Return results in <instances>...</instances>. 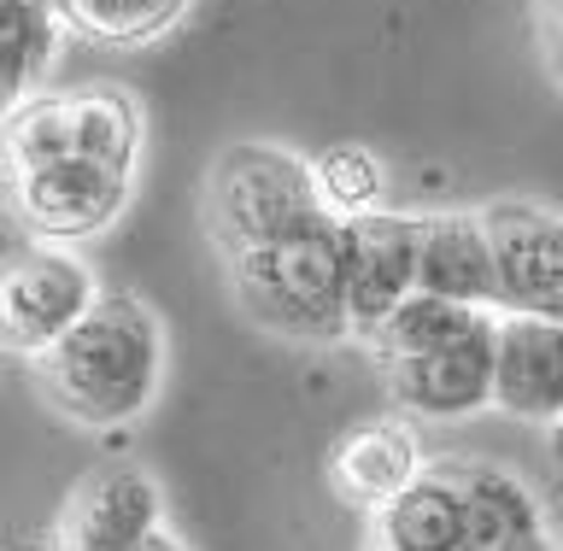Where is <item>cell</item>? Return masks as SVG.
<instances>
[{"instance_id":"1","label":"cell","mask_w":563,"mask_h":551,"mask_svg":"<svg viewBox=\"0 0 563 551\" xmlns=\"http://www.w3.org/2000/svg\"><path fill=\"white\" fill-rule=\"evenodd\" d=\"M165 323L141 294L106 288L82 329H70L59 346L35 364L47 411H59L77 429H130L153 411L165 387Z\"/></svg>"},{"instance_id":"2","label":"cell","mask_w":563,"mask_h":551,"mask_svg":"<svg viewBox=\"0 0 563 551\" xmlns=\"http://www.w3.org/2000/svg\"><path fill=\"white\" fill-rule=\"evenodd\" d=\"M223 282L246 323H258L276 341H294V346L352 341L341 223L334 218H317L311 229H299L282 246H264V253L223 264Z\"/></svg>"},{"instance_id":"3","label":"cell","mask_w":563,"mask_h":551,"mask_svg":"<svg viewBox=\"0 0 563 551\" xmlns=\"http://www.w3.org/2000/svg\"><path fill=\"white\" fill-rule=\"evenodd\" d=\"M317 218H329V211L317 200L311 158L276 147V141H229V147H218L200 188V223L223 264L282 246Z\"/></svg>"},{"instance_id":"4","label":"cell","mask_w":563,"mask_h":551,"mask_svg":"<svg viewBox=\"0 0 563 551\" xmlns=\"http://www.w3.org/2000/svg\"><path fill=\"white\" fill-rule=\"evenodd\" d=\"M147 147V106L118 82L42 88L7 112V170L95 158V165L135 170Z\"/></svg>"},{"instance_id":"5","label":"cell","mask_w":563,"mask_h":551,"mask_svg":"<svg viewBox=\"0 0 563 551\" xmlns=\"http://www.w3.org/2000/svg\"><path fill=\"white\" fill-rule=\"evenodd\" d=\"M100 276L88 271L77 246H24L7 258L0 276V323H7V352L12 359L42 364L70 329L88 323V311L100 306Z\"/></svg>"},{"instance_id":"6","label":"cell","mask_w":563,"mask_h":551,"mask_svg":"<svg viewBox=\"0 0 563 551\" xmlns=\"http://www.w3.org/2000/svg\"><path fill=\"white\" fill-rule=\"evenodd\" d=\"M135 194V170L95 165V158H59V165L7 170V206L35 246H82L106 235Z\"/></svg>"},{"instance_id":"7","label":"cell","mask_w":563,"mask_h":551,"mask_svg":"<svg viewBox=\"0 0 563 551\" xmlns=\"http://www.w3.org/2000/svg\"><path fill=\"white\" fill-rule=\"evenodd\" d=\"M499 258V317L563 323V211L528 194L482 206Z\"/></svg>"},{"instance_id":"8","label":"cell","mask_w":563,"mask_h":551,"mask_svg":"<svg viewBox=\"0 0 563 551\" xmlns=\"http://www.w3.org/2000/svg\"><path fill=\"white\" fill-rule=\"evenodd\" d=\"M341 264L352 346H364L417 294V211H369L341 223Z\"/></svg>"},{"instance_id":"9","label":"cell","mask_w":563,"mask_h":551,"mask_svg":"<svg viewBox=\"0 0 563 551\" xmlns=\"http://www.w3.org/2000/svg\"><path fill=\"white\" fill-rule=\"evenodd\" d=\"M165 535V493L141 464H106L70 487L53 551H141Z\"/></svg>"},{"instance_id":"10","label":"cell","mask_w":563,"mask_h":551,"mask_svg":"<svg viewBox=\"0 0 563 551\" xmlns=\"http://www.w3.org/2000/svg\"><path fill=\"white\" fill-rule=\"evenodd\" d=\"M376 376L387 387V399L411 422H464L475 411H487V405H499V323L464 346L387 364Z\"/></svg>"},{"instance_id":"11","label":"cell","mask_w":563,"mask_h":551,"mask_svg":"<svg viewBox=\"0 0 563 551\" xmlns=\"http://www.w3.org/2000/svg\"><path fill=\"white\" fill-rule=\"evenodd\" d=\"M422 470H429L422 464V434L405 411L352 422L329 452V487L341 493V505L364 510V517H382Z\"/></svg>"},{"instance_id":"12","label":"cell","mask_w":563,"mask_h":551,"mask_svg":"<svg viewBox=\"0 0 563 551\" xmlns=\"http://www.w3.org/2000/svg\"><path fill=\"white\" fill-rule=\"evenodd\" d=\"M417 294L475 306V311H499V258H493L482 206L417 211Z\"/></svg>"},{"instance_id":"13","label":"cell","mask_w":563,"mask_h":551,"mask_svg":"<svg viewBox=\"0 0 563 551\" xmlns=\"http://www.w3.org/2000/svg\"><path fill=\"white\" fill-rule=\"evenodd\" d=\"M440 470L464 505V551H534L540 540H552L545 505L517 470L487 458H440Z\"/></svg>"},{"instance_id":"14","label":"cell","mask_w":563,"mask_h":551,"mask_svg":"<svg viewBox=\"0 0 563 551\" xmlns=\"http://www.w3.org/2000/svg\"><path fill=\"white\" fill-rule=\"evenodd\" d=\"M499 411L540 429L563 417V323L499 317Z\"/></svg>"},{"instance_id":"15","label":"cell","mask_w":563,"mask_h":551,"mask_svg":"<svg viewBox=\"0 0 563 551\" xmlns=\"http://www.w3.org/2000/svg\"><path fill=\"white\" fill-rule=\"evenodd\" d=\"M493 323H499V311H475V306H452V299H434V294H411L364 341V359L376 370L405 364V359H429V352H446V346H464L475 334H487Z\"/></svg>"},{"instance_id":"16","label":"cell","mask_w":563,"mask_h":551,"mask_svg":"<svg viewBox=\"0 0 563 551\" xmlns=\"http://www.w3.org/2000/svg\"><path fill=\"white\" fill-rule=\"evenodd\" d=\"M376 551H464V505L440 464H429L376 517Z\"/></svg>"},{"instance_id":"17","label":"cell","mask_w":563,"mask_h":551,"mask_svg":"<svg viewBox=\"0 0 563 551\" xmlns=\"http://www.w3.org/2000/svg\"><path fill=\"white\" fill-rule=\"evenodd\" d=\"M70 42V24L47 0H7L0 7V70H7V112L42 95L53 65Z\"/></svg>"},{"instance_id":"18","label":"cell","mask_w":563,"mask_h":551,"mask_svg":"<svg viewBox=\"0 0 563 551\" xmlns=\"http://www.w3.org/2000/svg\"><path fill=\"white\" fill-rule=\"evenodd\" d=\"M194 0H65L59 18L70 24V35L95 47H147L188 18Z\"/></svg>"},{"instance_id":"19","label":"cell","mask_w":563,"mask_h":551,"mask_svg":"<svg viewBox=\"0 0 563 551\" xmlns=\"http://www.w3.org/2000/svg\"><path fill=\"white\" fill-rule=\"evenodd\" d=\"M311 183H317V200L334 223H352V218H369V211L387 206V165L364 141H334L311 158Z\"/></svg>"},{"instance_id":"20","label":"cell","mask_w":563,"mask_h":551,"mask_svg":"<svg viewBox=\"0 0 563 551\" xmlns=\"http://www.w3.org/2000/svg\"><path fill=\"white\" fill-rule=\"evenodd\" d=\"M534 35H540V65L563 95V0H534Z\"/></svg>"},{"instance_id":"21","label":"cell","mask_w":563,"mask_h":551,"mask_svg":"<svg viewBox=\"0 0 563 551\" xmlns=\"http://www.w3.org/2000/svg\"><path fill=\"white\" fill-rule=\"evenodd\" d=\"M141 551H188V546H183V540H176V535H170V528H165V535H153V540H147V546H141Z\"/></svg>"},{"instance_id":"22","label":"cell","mask_w":563,"mask_h":551,"mask_svg":"<svg viewBox=\"0 0 563 551\" xmlns=\"http://www.w3.org/2000/svg\"><path fill=\"white\" fill-rule=\"evenodd\" d=\"M545 447H552V458H558V464H563V417L552 422V429H545Z\"/></svg>"},{"instance_id":"23","label":"cell","mask_w":563,"mask_h":551,"mask_svg":"<svg viewBox=\"0 0 563 551\" xmlns=\"http://www.w3.org/2000/svg\"><path fill=\"white\" fill-rule=\"evenodd\" d=\"M534 551H563V540H558V535H552V540H540V546H534Z\"/></svg>"},{"instance_id":"24","label":"cell","mask_w":563,"mask_h":551,"mask_svg":"<svg viewBox=\"0 0 563 551\" xmlns=\"http://www.w3.org/2000/svg\"><path fill=\"white\" fill-rule=\"evenodd\" d=\"M47 7H53V12H59V7H65V0H47Z\"/></svg>"}]
</instances>
